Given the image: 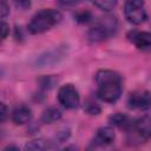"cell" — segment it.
<instances>
[{"mask_svg": "<svg viewBox=\"0 0 151 151\" xmlns=\"http://www.w3.org/2000/svg\"><path fill=\"white\" fill-rule=\"evenodd\" d=\"M97 94L106 103L117 101L123 92L122 77L111 70H100L96 74Z\"/></svg>", "mask_w": 151, "mask_h": 151, "instance_id": "obj_1", "label": "cell"}, {"mask_svg": "<svg viewBox=\"0 0 151 151\" xmlns=\"http://www.w3.org/2000/svg\"><path fill=\"white\" fill-rule=\"evenodd\" d=\"M63 19V14L52 8H45L39 12H37L29 24L27 25V29L31 34H41L48 29H51L53 26L59 24Z\"/></svg>", "mask_w": 151, "mask_h": 151, "instance_id": "obj_2", "label": "cell"}, {"mask_svg": "<svg viewBox=\"0 0 151 151\" xmlns=\"http://www.w3.org/2000/svg\"><path fill=\"white\" fill-rule=\"evenodd\" d=\"M117 29V19L113 15H105L97 20V22L88 29L87 38L91 41H101L114 34Z\"/></svg>", "mask_w": 151, "mask_h": 151, "instance_id": "obj_3", "label": "cell"}, {"mask_svg": "<svg viewBox=\"0 0 151 151\" xmlns=\"http://www.w3.org/2000/svg\"><path fill=\"white\" fill-rule=\"evenodd\" d=\"M124 15L130 24H143L147 19L144 0H127L124 6Z\"/></svg>", "mask_w": 151, "mask_h": 151, "instance_id": "obj_4", "label": "cell"}, {"mask_svg": "<svg viewBox=\"0 0 151 151\" xmlns=\"http://www.w3.org/2000/svg\"><path fill=\"white\" fill-rule=\"evenodd\" d=\"M58 100L66 109H76L79 105L80 98L77 88L72 84H66L59 88Z\"/></svg>", "mask_w": 151, "mask_h": 151, "instance_id": "obj_5", "label": "cell"}, {"mask_svg": "<svg viewBox=\"0 0 151 151\" xmlns=\"http://www.w3.org/2000/svg\"><path fill=\"white\" fill-rule=\"evenodd\" d=\"M66 46H60L53 50H50L45 53H42L37 59L38 67H46V66H53L55 64H59L65 57H66Z\"/></svg>", "mask_w": 151, "mask_h": 151, "instance_id": "obj_6", "label": "cell"}, {"mask_svg": "<svg viewBox=\"0 0 151 151\" xmlns=\"http://www.w3.org/2000/svg\"><path fill=\"white\" fill-rule=\"evenodd\" d=\"M129 131L133 132L138 140H147L151 134V120L150 116L145 114L142 118H138L132 122Z\"/></svg>", "mask_w": 151, "mask_h": 151, "instance_id": "obj_7", "label": "cell"}, {"mask_svg": "<svg viewBox=\"0 0 151 151\" xmlns=\"http://www.w3.org/2000/svg\"><path fill=\"white\" fill-rule=\"evenodd\" d=\"M127 39L142 51H149L151 47V34L144 31H131L127 34Z\"/></svg>", "mask_w": 151, "mask_h": 151, "instance_id": "obj_8", "label": "cell"}, {"mask_svg": "<svg viewBox=\"0 0 151 151\" xmlns=\"http://www.w3.org/2000/svg\"><path fill=\"white\" fill-rule=\"evenodd\" d=\"M129 107L134 110H147L150 107V94L147 91L133 92L127 99Z\"/></svg>", "mask_w": 151, "mask_h": 151, "instance_id": "obj_9", "label": "cell"}, {"mask_svg": "<svg viewBox=\"0 0 151 151\" xmlns=\"http://www.w3.org/2000/svg\"><path fill=\"white\" fill-rule=\"evenodd\" d=\"M116 134L112 127L110 126H104L97 130L96 136L92 140V145L93 146H105V145H110L114 142Z\"/></svg>", "mask_w": 151, "mask_h": 151, "instance_id": "obj_10", "label": "cell"}, {"mask_svg": "<svg viewBox=\"0 0 151 151\" xmlns=\"http://www.w3.org/2000/svg\"><path fill=\"white\" fill-rule=\"evenodd\" d=\"M31 118H32V111L26 105H19L12 112V120L17 125H24L28 123Z\"/></svg>", "mask_w": 151, "mask_h": 151, "instance_id": "obj_11", "label": "cell"}, {"mask_svg": "<svg viewBox=\"0 0 151 151\" xmlns=\"http://www.w3.org/2000/svg\"><path fill=\"white\" fill-rule=\"evenodd\" d=\"M110 123L114 126H118L120 129H125V130H129L131 124H132V120L129 119V117L126 114H123V113H114L113 116L110 117Z\"/></svg>", "mask_w": 151, "mask_h": 151, "instance_id": "obj_12", "label": "cell"}, {"mask_svg": "<svg viewBox=\"0 0 151 151\" xmlns=\"http://www.w3.org/2000/svg\"><path fill=\"white\" fill-rule=\"evenodd\" d=\"M61 118V111L57 107H48L47 110L44 111L41 116V122L45 124H52L55 123Z\"/></svg>", "mask_w": 151, "mask_h": 151, "instance_id": "obj_13", "label": "cell"}, {"mask_svg": "<svg viewBox=\"0 0 151 151\" xmlns=\"http://www.w3.org/2000/svg\"><path fill=\"white\" fill-rule=\"evenodd\" d=\"M91 2L105 12H110L117 6V0H91Z\"/></svg>", "mask_w": 151, "mask_h": 151, "instance_id": "obj_14", "label": "cell"}, {"mask_svg": "<svg viewBox=\"0 0 151 151\" xmlns=\"http://www.w3.org/2000/svg\"><path fill=\"white\" fill-rule=\"evenodd\" d=\"M46 143L45 140H41V139H34V140H31L29 143L26 144L25 149L26 150H44L46 147Z\"/></svg>", "mask_w": 151, "mask_h": 151, "instance_id": "obj_15", "label": "cell"}, {"mask_svg": "<svg viewBox=\"0 0 151 151\" xmlns=\"http://www.w3.org/2000/svg\"><path fill=\"white\" fill-rule=\"evenodd\" d=\"M74 18H76V20H77L78 22H80V24H86V22H88V21L92 19V14H91L88 11H79V12L76 13Z\"/></svg>", "mask_w": 151, "mask_h": 151, "instance_id": "obj_16", "label": "cell"}, {"mask_svg": "<svg viewBox=\"0 0 151 151\" xmlns=\"http://www.w3.org/2000/svg\"><path fill=\"white\" fill-rule=\"evenodd\" d=\"M84 110L88 113V114H99L100 113V107L98 106L97 103L94 101H87L84 106Z\"/></svg>", "mask_w": 151, "mask_h": 151, "instance_id": "obj_17", "label": "cell"}, {"mask_svg": "<svg viewBox=\"0 0 151 151\" xmlns=\"http://www.w3.org/2000/svg\"><path fill=\"white\" fill-rule=\"evenodd\" d=\"M55 83V79L52 78V77H45L42 79H40V87L44 88V90H48L51 87H53Z\"/></svg>", "mask_w": 151, "mask_h": 151, "instance_id": "obj_18", "label": "cell"}, {"mask_svg": "<svg viewBox=\"0 0 151 151\" xmlns=\"http://www.w3.org/2000/svg\"><path fill=\"white\" fill-rule=\"evenodd\" d=\"M9 33V26L7 22L0 20V41H2L4 39H6V37Z\"/></svg>", "mask_w": 151, "mask_h": 151, "instance_id": "obj_19", "label": "cell"}, {"mask_svg": "<svg viewBox=\"0 0 151 151\" xmlns=\"http://www.w3.org/2000/svg\"><path fill=\"white\" fill-rule=\"evenodd\" d=\"M9 13V6L6 0H0V19L7 17Z\"/></svg>", "mask_w": 151, "mask_h": 151, "instance_id": "obj_20", "label": "cell"}, {"mask_svg": "<svg viewBox=\"0 0 151 151\" xmlns=\"http://www.w3.org/2000/svg\"><path fill=\"white\" fill-rule=\"evenodd\" d=\"M8 117V109L4 103H0V123H4Z\"/></svg>", "mask_w": 151, "mask_h": 151, "instance_id": "obj_21", "label": "cell"}, {"mask_svg": "<svg viewBox=\"0 0 151 151\" xmlns=\"http://www.w3.org/2000/svg\"><path fill=\"white\" fill-rule=\"evenodd\" d=\"M81 0H58L59 5L63 7H73L76 5H78Z\"/></svg>", "mask_w": 151, "mask_h": 151, "instance_id": "obj_22", "label": "cell"}, {"mask_svg": "<svg viewBox=\"0 0 151 151\" xmlns=\"http://www.w3.org/2000/svg\"><path fill=\"white\" fill-rule=\"evenodd\" d=\"M15 1V4L20 7V8H22V9H27V8H29V6H31V0H14Z\"/></svg>", "mask_w": 151, "mask_h": 151, "instance_id": "obj_23", "label": "cell"}]
</instances>
